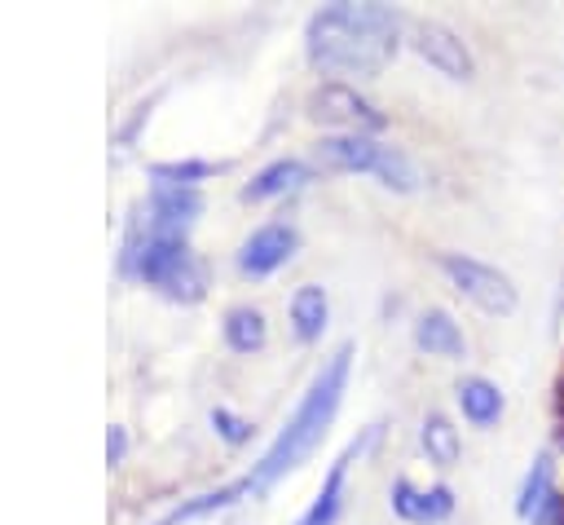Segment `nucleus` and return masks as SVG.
<instances>
[{
    "mask_svg": "<svg viewBox=\"0 0 564 525\" xmlns=\"http://www.w3.org/2000/svg\"><path fill=\"white\" fill-rule=\"evenodd\" d=\"M348 366H352V344H339V349L317 366L313 384L304 388L300 406L291 410V419H286V428L273 437V446L260 454V463H256L242 481L220 485V490H212V494H198V499L181 503V507L167 512L159 525H181V521L220 512V507H229V503H238V499H256V494H264L278 476H286L291 468H300V463L322 446V437H326V428H330V419H335V410H339V397H344V384H348Z\"/></svg>",
    "mask_w": 564,
    "mask_h": 525,
    "instance_id": "1",
    "label": "nucleus"
},
{
    "mask_svg": "<svg viewBox=\"0 0 564 525\" xmlns=\"http://www.w3.org/2000/svg\"><path fill=\"white\" fill-rule=\"evenodd\" d=\"M401 18L388 4H326L304 26L308 62L335 75H379L397 53Z\"/></svg>",
    "mask_w": 564,
    "mask_h": 525,
    "instance_id": "2",
    "label": "nucleus"
},
{
    "mask_svg": "<svg viewBox=\"0 0 564 525\" xmlns=\"http://www.w3.org/2000/svg\"><path fill=\"white\" fill-rule=\"evenodd\" d=\"M123 269L145 278L150 287H159L167 300H181V304H194L207 291V269L189 251L185 238H150L137 225H132L128 247H123Z\"/></svg>",
    "mask_w": 564,
    "mask_h": 525,
    "instance_id": "3",
    "label": "nucleus"
},
{
    "mask_svg": "<svg viewBox=\"0 0 564 525\" xmlns=\"http://www.w3.org/2000/svg\"><path fill=\"white\" fill-rule=\"evenodd\" d=\"M317 159L326 168H339V172H375L388 190L397 194H410L419 190V168L397 150V146H379L375 137H361V132H339V137H322L317 141Z\"/></svg>",
    "mask_w": 564,
    "mask_h": 525,
    "instance_id": "4",
    "label": "nucleus"
},
{
    "mask_svg": "<svg viewBox=\"0 0 564 525\" xmlns=\"http://www.w3.org/2000/svg\"><path fill=\"white\" fill-rule=\"evenodd\" d=\"M441 269H445V278H449L471 304H480L485 313H511V309H516V287H511V278L498 274L494 265L471 260V256H458V251H445V256H441Z\"/></svg>",
    "mask_w": 564,
    "mask_h": 525,
    "instance_id": "5",
    "label": "nucleus"
},
{
    "mask_svg": "<svg viewBox=\"0 0 564 525\" xmlns=\"http://www.w3.org/2000/svg\"><path fill=\"white\" fill-rule=\"evenodd\" d=\"M198 212H203V199H198L194 185L154 181L150 185V207H145V234L150 238H185Z\"/></svg>",
    "mask_w": 564,
    "mask_h": 525,
    "instance_id": "6",
    "label": "nucleus"
},
{
    "mask_svg": "<svg viewBox=\"0 0 564 525\" xmlns=\"http://www.w3.org/2000/svg\"><path fill=\"white\" fill-rule=\"evenodd\" d=\"M414 49H419V57H427V66H436L449 79H471L476 75V62H471L463 35H454L441 22H419L414 26Z\"/></svg>",
    "mask_w": 564,
    "mask_h": 525,
    "instance_id": "7",
    "label": "nucleus"
},
{
    "mask_svg": "<svg viewBox=\"0 0 564 525\" xmlns=\"http://www.w3.org/2000/svg\"><path fill=\"white\" fill-rule=\"evenodd\" d=\"M313 115L326 119V124H344V128H352L361 137L383 128V115L366 97H357V88H348V84H322L313 93Z\"/></svg>",
    "mask_w": 564,
    "mask_h": 525,
    "instance_id": "8",
    "label": "nucleus"
},
{
    "mask_svg": "<svg viewBox=\"0 0 564 525\" xmlns=\"http://www.w3.org/2000/svg\"><path fill=\"white\" fill-rule=\"evenodd\" d=\"M295 243H300V238H295L291 225H282V221L260 225V229L238 247V269L251 274V278H264V274H273V269H282V265L291 260Z\"/></svg>",
    "mask_w": 564,
    "mask_h": 525,
    "instance_id": "9",
    "label": "nucleus"
},
{
    "mask_svg": "<svg viewBox=\"0 0 564 525\" xmlns=\"http://www.w3.org/2000/svg\"><path fill=\"white\" fill-rule=\"evenodd\" d=\"M388 499H392V512H397L401 521H410V525H441V521H449V512H454V490H449V485L419 490L414 481L397 476L392 490H388Z\"/></svg>",
    "mask_w": 564,
    "mask_h": 525,
    "instance_id": "10",
    "label": "nucleus"
},
{
    "mask_svg": "<svg viewBox=\"0 0 564 525\" xmlns=\"http://www.w3.org/2000/svg\"><path fill=\"white\" fill-rule=\"evenodd\" d=\"M379 437V428H366L357 441H348V450L330 463V472H326V481H322V490L313 494V503L304 507V516L295 521V525H335V516H339V503H344V472H348V463L370 446Z\"/></svg>",
    "mask_w": 564,
    "mask_h": 525,
    "instance_id": "11",
    "label": "nucleus"
},
{
    "mask_svg": "<svg viewBox=\"0 0 564 525\" xmlns=\"http://www.w3.org/2000/svg\"><path fill=\"white\" fill-rule=\"evenodd\" d=\"M414 344L427 353V357H463L467 353V340L458 331V322L445 313V309H427L419 322H414Z\"/></svg>",
    "mask_w": 564,
    "mask_h": 525,
    "instance_id": "12",
    "label": "nucleus"
},
{
    "mask_svg": "<svg viewBox=\"0 0 564 525\" xmlns=\"http://www.w3.org/2000/svg\"><path fill=\"white\" fill-rule=\"evenodd\" d=\"M313 172L300 163V159H278V163H269V168H260L247 185H242V199L247 203H264V199H282V194H291V190H300L304 181H308Z\"/></svg>",
    "mask_w": 564,
    "mask_h": 525,
    "instance_id": "13",
    "label": "nucleus"
},
{
    "mask_svg": "<svg viewBox=\"0 0 564 525\" xmlns=\"http://www.w3.org/2000/svg\"><path fill=\"white\" fill-rule=\"evenodd\" d=\"M454 397H458L463 419H471L476 428L498 424V419H502V406H507V401H502V393H498V384H489L485 375H467V379H458Z\"/></svg>",
    "mask_w": 564,
    "mask_h": 525,
    "instance_id": "14",
    "label": "nucleus"
},
{
    "mask_svg": "<svg viewBox=\"0 0 564 525\" xmlns=\"http://www.w3.org/2000/svg\"><path fill=\"white\" fill-rule=\"evenodd\" d=\"M326 318H330V300H326V291L322 287H313V282H304L295 296H291V331H295V340H317L322 331H326Z\"/></svg>",
    "mask_w": 564,
    "mask_h": 525,
    "instance_id": "15",
    "label": "nucleus"
},
{
    "mask_svg": "<svg viewBox=\"0 0 564 525\" xmlns=\"http://www.w3.org/2000/svg\"><path fill=\"white\" fill-rule=\"evenodd\" d=\"M555 499V459L542 450L538 459H533V468H529V476H524V485H520V499H516V512L524 516V521H533L546 503Z\"/></svg>",
    "mask_w": 564,
    "mask_h": 525,
    "instance_id": "16",
    "label": "nucleus"
},
{
    "mask_svg": "<svg viewBox=\"0 0 564 525\" xmlns=\"http://www.w3.org/2000/svg\"><path fill=\"white\" fill-rule=\"evenodd\" d=\"M264 340H269V326H264V313L260 309L238 304V309L225 313V344L234 353H260Z\"/></svg>",
    "mask_w": 564,
    "mask_h": 525,
    "instance_id": "17",
    "label": "nucleus"
},
{
    "mask_svg": "<svg viewBox=\"0 0 564 525\" xmlns=\"http://www.w3.org/2000/svg\"><path fill=\"white\" fill-rule=\"evenodd\" d=\"M419 441H423V454H427L436 468H454V463H458V454H463L458 428H454L445 415H427V419H423Z\"/></svg>",
    "mask_w": 564,
    "mask_h": 525,
    "instance_id": "18",
    "label": "nucleus"
},
{
    "mask_svg": "<svg viewBox=\"0 0 564 525\" xmlns=\"http://www.w3.org/2000/svg\"><path fill=\"white\" fill-rule=\"evenodd\" d=\"M216 172V163H203V159H185V163H154L150 168V176L154 181H172V185H194V181H203V176H212Z\"/></svg>",
    "mask_w": 564,
    "mask_h": 525,
    "instance_id": "19",
    "label": "nucleus"
},
{
    "mask_svg": "<svg viewBox=\"0 0 564 525\" xmlns=\"http://www.w3.org/2000/svg\"><path fill=\"white\" fill-rule=\"evenodd\" d=\"M212 428H216L229 446H242V441H251V437H256V424H251V419H242V415H234V410H225V406H216V410H212Z\"/></svg>",
    "mask_w": 564,
    "mask_h": 525,
    "instance_id": "20",
    "label": "nucleus"
},
{
    "mask_svg": "<svg viewBox=\"0 0 564 525\" xmlns=\"http://www.w3.org/2000/svg\"><path fill=\"white\" fill-rule=\"evenodd\" d=\"M529 525H564V499L555 494V499H551V503H546V507H542V512H538Z\"/></svg>",
    "mask_w": 564,
    "mask_h": 525,
    "instance_id": "21",
    "label": "nucleus"
},
{
    "mask_svg": "<svg viewBox=\"0 0 564 525\" xmlns=\"http://www.w3.org/2000/svg\"><path fill=\"white\" fill-rule=\"evenodd\" d=\"M123 450H128L123 428H110V432H106V459H110V463H119V459H123Z\"/></svg>",
    "mask_w": 564,
    "mask_h": 525,
    "instance_id": "22",
    "label": "nucleus"
},
{
    "mask_svg": "<svg viewBox=\"0 0 564 525\" xmlns=\"http://www.w3.org/2000/svg\"><path fill=\"white\" fill-rule=\"evenodd\" d=\"M555 419H560V437H564V379H560V393H555Z\"/></svg>",
    "mask_w": 564,
    "mask_h": 525,
    "instance_id": "23",
    "label": "nucleus"
}]
</instances>
